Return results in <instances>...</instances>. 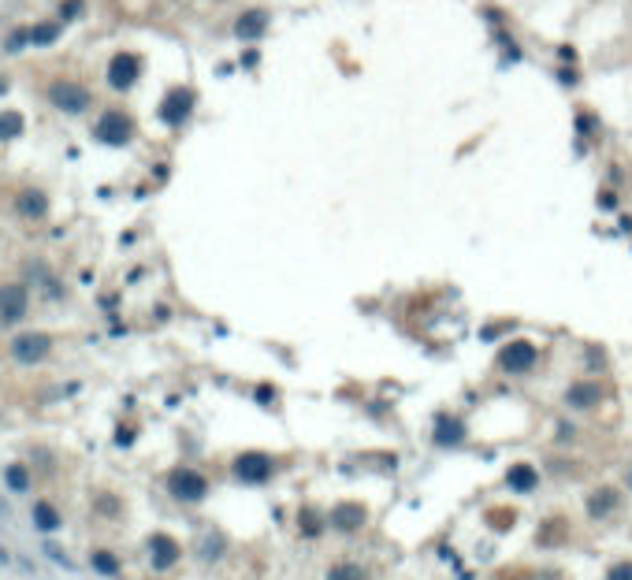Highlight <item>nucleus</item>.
<instances>
[{
  "mask_svg": "<svg viewBox=\"0 0 632 580\" xmlns=\"http://www.w3.org/2000/svg\"><path fill=\"white\" fill-rule=\"evenodd\" d=\"M168 487H171V495H175V499H182V502H197V499H205L208 480H205L201 473H194V469H175V473L168 476Z\"/></svg>",
  "mask_w": 632,
  "mask_h": 580,
  "instance_id": "obj_1",
  "label": "nucleus"
},
{
  "mask_svg": "<svg viewBox=\"0 0 632 580\" xmlns=\"http://www.w3.org/2000/svg\"><path fill=\"white\" fill-rule=\"evenodd\" d=\"M138 75H142V60L134 52H116L112 63H108V82L116 89H131L138 82Z\"/></svg>",
  "mask_w": 632,
  "mask_h": 580,
  "instance_id": "obj_2",
  "label": "nucleus"
},
{
  "mask_svg": "<svg viewBox=\"0 0 632 580\" xmlns=\"http://www.w3.org/2000/svg\"><path fill=\"white\" fill-rule=\"evenodd\" d=\"M49 100L60 108V112H82V108L89 105V94L78 86V82H52Z\"/></svg>",
  "mask_w": 632,
  "mask_h": 580,
  "instance_id": "obj_3",
  "label": "nucleus"
},
{
  "mask_svg": "<svg viewBox=\"0 0 632 580\" xmlns=\"http://www.w3.org/2000/svg\"><path fill=\"white\" fill-rule=\"evenodd\" d=\"M49 350H52L49 335H38V331H30V335H19V339L12 343L15 361H23V365H38V361H45V357H49Z\"/></svg>",
  "mask_w": 632,
  "mask_h": 580,
  "instance_id": "obj_4",
  "label": "nucleus"
},
{
  "mask_svg": "<svg viewBox=\"0 0 632 580\" xmlns=\"http://www.w3.org/2000/svg\"><path fill=\"white\" fill-rule=\"evenodd\" d=\"M235 476L246 484H264L272 476V458L268 454H242L235 462Z\"/></svg>",
  "mask_w": 632,
  "mask_h": 580,
  "instance_id": "obj_5",
  "label": "nucleus"
},
{
  "mask_svg": "<svg viewBox=\"0 0 632 580\" xmlns=\"http://www.w3.org/2000/svg\"><path fill=\"white\" fill-rule=\"evenodd\" d=\"M131 119H127L123 112H105L100 116V123H97V138L100 142H108V145H123L127 138H131Z\"/></svg>",
  "mask_w": 632,
  "mask_h": 580,
  "instance_id": "obj_6",
  "label": "nucleus"
},
{
  "mask_svg": "<svg viewBox=\"0 0 632 580\" xmlns=\"http://www.w3.org/2000/svg\"><path fill=\"white\" fill-rule=\"evenodd\" d=\"M23 312H26V290L19 283L0 287V320H4V324H15V320H23Z\"/></svg>",
  "mask_w": 632,
  "mask_h": 580,
  "instance_id": "obj_7",
  "label": "nucleus"
},
{
  "mask_svg": "<svg viewBox=\"0 0 632 580\" xmlns=\"http://www.w3.org/2000/svg\"><path fill=\"white\" fill-rule=\"evenodd\" d=\"M532 365H536V346L525 343V339H517V343H510L502 350V368L506 372H528Z\"/></svg>",
  "mask_w": 632,
  "mask_h": 580,
  "instance_id": "obj_8",
  "label": "nucleus"
},
{
  "mask_svg": "<svg viewBox=\"0 0 632 580\" xmlns=\"http://www.w3.org/2000/svg\"><path fill=\"white\" fill-rule=\"evenodd\" d=\"M190 105H194V94L190 89H171L160 105V119L164 123H182L190 116Z\"/></svg>",
  "mask_w": 632,
  "mask_h": 580,
  "instance_id": "obj_9",
  "label": "nucleus"
},
{
  "mask_svg": "<svg viewBox=\"0 0 632 580\" xmlns=\"http://www.w3.org/2000/svg\"><path fill=\"white\" fill-rule=\"evenodd\" d=\"M331 524H335V528H342V532L361 528V524H364V506L361 502H338L331 510Z\"/></svg>",
  "mask_w": 632,
  "mask_h": 580,
  "instance_id": "obj_10",
  "label": "nucleus"
},
{
  "mask_svg": "<svg viewBox=\"0 0 632 580\" xmlns=\"http://www.w3.org/2000/svg\"><path fill=\"white\" fill-rule=\"evenodd\" d=\"M15 208H19V216H26V219H41L49 213V197H45L41 190H23L19 197H15Z\"/></svg>",
  "mask_w": 632,
  "mask_h": 580,
  "instance_id": "obj_11",
  "label": "nucleus"
},
{
  "mask_svg": "<svg viewBox=\"0 0 632 580\" xmlns=\"http://www.w3.org/2000/svg\"><path fill=\"white\" fill-rule=\"evenodd\" d=\"M599 398H602L599 383H573L569 391H565V402H569L573 409H591V406H599Z\"/></svg>",
  "mask_w": 632,
  "mask_h": 580,
  "instance_id": "obj_12",
  "label": "nucleus"
},
{
  "mask_svg": "<svg viewBox=\"0 0 632 580\" xmlns=\"http://www.w3.org/2000/svg\"><path fill=\"white\" fill-rule=\"evenodd\" d=\"M264 30H268V15L264 12H246L242 19L235 23V34L242 41H257V38H264Z\"/></svg>",
  "mask_w": 632,
  "mask_h": 580,
  "instance_id": "obj_13",
  "label": "nucleus"
},
{
  "mask_svg": "<svg viewBox=\"0 0 632 580\" xmlns=\"http://www.w3.org/2000/svg\"><path fill=\"white\" fill-rule=\"evenodd\" d=\"M153 569H168L171 561L179 558V547H175V539H168V536H153Z\"/></svg>",
  "mask_w": 632,
  "mask_h": 580,
  "instance_id": "obj_14",
  "label": "nucleus"
},
{
  "mask_svg": "<svg viewBox=\"0 0 632 580\" xmlns=\"http://www.w3.org/2000/svg\"><path fill=\"white\" fill-rule=\"evenodd\" d=\"M506 484L514 487V491H532V487L539 484V476H536V469H532V465H510Z\"/></svg>",
  "mask_w": 632,
  "mask_h": 580,
  "instance_id": "obj_15",
  "label": "nucleus"
},
{
  "mask_svg": "<svg viewBox=\"0 0 632 580\" xmlns=\"http://www.w3.org/2000/svg\"><path fill=\"white\" fill-rule=\"evenodd\" d=\"M613 506H618V491H613V487H602L599 495H591L588 510H591V517H607Z\"/></svg>",
  "mask_w": 632,
  "mask_h": 580,
  "instance_id": "obj_16",
  "label": "nucleus"
},
{
  "mask_svg": "<svg viewBox=\"0 0 632 580\" xmlns=\"http://www.w3.org/2000/svg\"><path fill=\"white\" fill-rule=\"evenodd\" d=\"M461 439H465L461 420H439V428H435V443H439V447H446V443H461Z\"/></svg>",
  "mask_w": 632,
  "mask_h": 580,
  "instance_id": "obj_17",
  "label": "nucleus"
},
{
  "mask_svg": "<svg viewBox=\"0 0 632 580\" xmlns=\"http://www.w3.org/2000/svg\"><path fill=\"white\" fill-rule=\"evenodd\" d=\"M23 134V116L19 112H0V142H12Z\"/></svg>",
  "mask_w": 632,
  "mask_h": 580,
  "instance_id": "obj_18",
  "label": "nucleus"
},
{
  "mask_svg": "<svg viewBox=\"0 0 632 580\" xmlns=\"http://www.w3.org/2000/svg\"><path fill=\"white\" fill-rule=\"evenodd\" d=\"M34 524H38L41 532H52L60 524V517H56V510H52L49 502H41V506H34Z\"/></svg>",
  "mask_w": 632,
  "mask_h": 580,
  "instance_id": "obj_19",
  "label": "nucleus"
},
{
  "mask_svg": "<svg viewBox=\"0 0 632 580\" xmlns=\"http://www.w3.org/2000/svg\"><path fill=\"white\" fill-rule=\"evenodd\" d=\"M4 480H8V487H12V491H26V487H30V476H26L23 465H8V469H4Z\"/></svg>",
  "mask_w": 632,
  "mask_h": 580,
  "instance_id": "obj_20",
  "label": "nucleus"
},
{
  "mask_svg": "<svg viewBox=\"0 0 632 580\" xmlns=\"http://www.w3.org/2000/svg\"><path fill=\"white\" fill-rule=\"evenodd\" d=\"M60 38V23H41V26H34L30 30V41L34 45H49V41H56Z\"/></svg>",
  "mask_w": 632,
  "mask_h": 580,
  "instance_id": "obj_21",
  "label": "nucleus"
},
{
  "mask_svg": "<svg viewBox=\"0 0 632 580\" xmlns=\"http://www.w3.org/2000/svg\"><path fill=\"white\" fill-rule=\"evenodd\" d=\"M327 580H364V569L361 566H350V561H342V566H335Z\"/></svg>",
  "mask_w": 632,
  "mask_h": 580,
  "instance_id": "obj_22",
  "label": "nucleus"
},
{
  "mask_svg": "<svg viewBox=\"0 0 632 580\" xmlns=\"http://www.w3.org/2000/svg\"><path fill=\"white\" fill-rule=\"evenodd\" d=\"M94 569H97V573H105V577H116L119 573V561L112 555H105V550H97V555H94Z\"/></svg>",
  "mask_w": 632,
  "mask_h": 580,
  "instance_id": "obj_23",
  "label": "nucleus"
},
{
  "mask_svg": "<svg viewBox=\"0 0 632 580\" xmlns=\"http://www.w3.org/2000/svg\"><path fill=\"white\" fill-rule=\"evenodd\" d=\"M26 41H30V30H15L12 38L4 41V52H23V49H26Z\"/></svg>",
  "mask_w": 632,
  "mask_h": 580,
  "instance_id": "obj_24",
  "label": "nucleus"
},
{
  "mask_svg": "<svg viewBox=\"0 0 632 580\" xmlns=\"http://www.w3.org/2000/svg\"><path fill=\"white\" fill-rule=\"evenodd\" d=\"M491 528H514V510H494L491 513Z\"/></svg>",
  "mask_w": 632,
  "mask_h": 580,
  "instance_id": "obj_25",
  "label": "nucleus"
},
{
  "mask_svg": "<svg viewBox=\"0 0 632 580\" xmlns=\"http://www.w3.org/2000/svg\"><path fill=\"white\" fill-rule=\"evenodd\" d=\"M607 580H632V561H621V566H613Z\"/></svg>",
  "mask_w": 632,
  "mask_h": 580,
  "instance_id": "obj_26",
  "label": "nucleus"
},
{
  "mask_svg": "<svg viewBox=\"0 0 632 580\" xmlns=\"http://www.w3.org/2000/svg\"><path fill=\"white\" fill-rule=\"evenodd\" d=\"M78 12H82V0H63V8H60L63 19H75Z\"/></svg>",
  "mask_w": 632,
  "mask_h": 580,
  "instance_id": "obj_27",
  "label": "nucleus"
},
{
  "mask_svg": "<svg viewBox=\"0 0 632 580\" xmlns=\"http://www.w3.org/2000/svg\"><path fill=\"white\" fill-rule=\"evenodd\" d=\"M45 550H49V555H52V558H56V561H60V566H71V561H67V558H63V550H60V547H52V543H49V547H45Z\"/></svg>",
  "mask_w": 632,
  "mask_h": 580,
  "instance_id": "obj_28",
  "label": "nucleus"
}]
</instances>
